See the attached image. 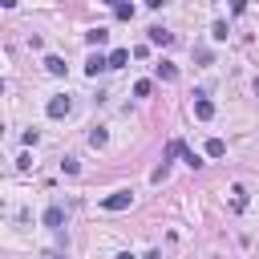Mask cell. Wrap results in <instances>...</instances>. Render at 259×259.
Masks as SVG:
<instances>
[{
  "label": "cell",
  "mask_w": 259,
  "mask_h": 259,
  "mask_svg": "<svg viewBox=\"0 0 259 259\" xmlns=\"http://www.w3.org/2000/svg\"><path fill=\"white\" fill-rule=\"evenodd\" d=\"M45 109H49V117H65V113L73 109V97H69V93H57V97H49Z\"/></svg>",
  "instance_id": "1"
},
{
  "label": "cell",
  "mask_w": 259,
  "mask_h": 259,
  "mask_svg": "<svg viewBox=\"0 0 259 259\" xmlns=\"http://www.w3.org/2000/svg\"><path fill=\"white\" fill-rule=\"evenodd\" d=\"M130 198H134L130 190H117V194H109V198H101V206H105V210H125V206H130Z\"/></svg>",
  "instance_id": "2"
},
{
  "label": "cell",
  "mask_w": 259,
  "mask_h": 259,
  "mask_svg": "<svg viewBox=\"0 0 259 259\" xmlns=\"http://www.w3.org/2000/svg\"><path fill=\"white\" fill-rule=\"evenodd\" d=\"M194 117H202V121H210V117H214V101L198 93V97H194Z\"/></svg>",
  "instance_id": "3"
},
{
  "label": "cell",
  "mask_w": 259,
  "mask_h": 259,
  "mask_svg": "<svg viewBox=\"0 0 259 259\" xmlns=\"http://www.w3.org/2000/svg\"><path fill=\"white\" fill-rule=\"evenodd\" d=\"M150 45H174V32H166L162 24H154L150 28Z\"/></svg>",
  "instance_id": "4"
},
{
  "label": "cell",
  "mask_w": 259,
  "mask_h": 259,
  "mask_svg": "<svg viewBox=\"0 0 259 259\" xmlns=\"http://www.w3.org/2000/svg\"><path fill=\"white\" fill-rule=\"evenodd\" d=\"M105 69H109V57H101V53H97V57H89V65H85V73H89V77H97V73H105Z\"/></svg>",
  "instance_id": "5"
},
{
  "label": "cell",
  "mask_w": 259,
  "mask_h": 259,
  "mask_svg": "<svg viewBox=\"0 0 259 259\" xmlns=\"http://www.w3.org/2000/svg\"><path fill=\"white\" fill-rule=\"evenodd\" d=\"M85 40H89L93 49H101V45L109 40V32H105V28H89V32H85Z\"/></svg>",
  "instance_id": "6"
},
{
  "label": "cell",
  "mask_w": 259,
  "mask_h": 259,
  "mask_svg": "<svg viewBox=\"0 0 259 259\" xmlns=\"http://www.w3.org/2000/svg\"><path fill=\"white\" fill-rule=\"evenodd\" d=\"M231 210H247V190H243V186L231 190Z\"/></svg>",
  "instance_id": "7"
},
{
  "label": "cell",
  "mask_w": 259,
  "mask_h": 259,
  "mask_svg": "<svg viewBox=\"0 0 259 259\" xmlns=\"http://www.w3.org/2000/svg\"><path fill=\"white\" fill-rule=\"evenodd\" d=\"M61 223H65V210L61 206H49L45 210V227H61Z\"/></svg>",
  "instance_id": "8"
},
{
  "label": "cell",
  "mask_w": 259,
  "mask_h": 259,
  "mask_svg": "<svg viewBox=\"0 0 259 259\" xmlns=\"http://www.w3.org/2000/svg\"><path fill=\"white\" fill-rule=\"evenodd\" d=\"M125 61H130V49H113L109 53V69H121Z\"/></svg>",
  "instance_id": "9"
},
{
  "label": "cell",
  "mask_w": 259,
  "mask_h": 259,
  "mask_svg": "<svg viewBox=\"0 0 259 259\" xmlns=\"http://www.w3.org/2000/svg\"><path fill=\"white\" fill-rule=\"evenodd\" d=\"M45 69H49L53 77H65V61H61V57H49V61H45Z\"/></svg>",
  "instance_id": "10"
},
{
  "label": "cell",
  "mask_w": 259,
  "mask_h": 259,
  "mask_svg": "<svg viewBox=\"0 0 259 259\" xmlns=\"http://www.w3.org/2000/svg\"><path fill=\"white\" fill-rule=\"evenodd\" d=\"M154 69H158V77H162V81H174V77H178V69H174L170 61H162V65H154Z\"/></svg>",
  "instance_id": "11"
},
{
  "label": "cell",
  "mask_w": 259,
  "mask_h": 259,
  "mask_svg": "<svg viewBox=\"0 0 259 259\" xmlns=\"http://www.w3.org/2000/svg\"><path fill=\"white\" fill-rule=\"evenodd\" d=\"M206 154H210V158H223V154H227L223 138H210V142H206Z\"/></svg>",
  "instance_id": "12"
},
{
  "label": "cell",
  "mask_w": 259,
  "mask_h": 259,
  "mask_svg": "<svg viewBox=\"0 0 259 259\" xmlns=\"http://www.w3.org/2000/svg\"><path fill=\"white\" fill-rule=\"evenodd\" d=\"M113 12H117V20H134V4H113Z\"/></svg>",
  "instance_id": "13"
},
{
  "label": "cell",
  "mask_w": 259,
  "mask_h": 259,
  "mask_svg": "<svg viewBox=\"0 0 259 259\" xmlns=\"http://www.w3.org/2000/svg\"><path fill=\"white\" fill-rule=\"evenodd\" d=\"M227 32H231V28H227V20H214V28H210V36H214V40H227Z\"/></svg>",
  "instance_id": "14"
},
{
  "label": "cell",
  "mask_w": 259,
  "mask_h": 259,
  "mask_svg": "<svg viewBox=\"0 0 259 259\" xmlns=\"http://www.w3.org/2000/svg\"><path fill=\"white\" fill-rule=\"evenodd\" d=\"M178 154H186V146H182V142H170V146H166V158H178Z\"/></svg>",
  "instance_id": "15"
},
{
  "label": "cell",
  "mask_w": 259,
  "mask_h": 259,
  "mask_svg": "<svg viewBox=\"0 0 259 259\" xmlns=\"http://www.w3.org/2000/svg\"><path fill=\"white\" fill-rule=\"evenodd\" d=\"M134 97H150V81H138L134 85Z\"/></svg>",
  "instance_id": "16"
},
{
  "label": "cell",
  "mask_w": 259,
  "mask_h": 259,
  "mask_svg": "<svg viewBox=\"0 0 259 259\" xmlns=\"http://www.w3.org/2000/svg\"><path fill=\"white\" fill-rule=\"evenodd\" d=\"M162 4H166V0H146V8H162Z\"/></svg>",
  "instance_id": "17"
},
{
  "label": "cell",
  "mask_w": 259,
  "mask_h": 259,
  "mask_svg": "<svg viewBox=\"0 0 259 259\" xmlns=\"http://www.w3.org/2000/svg\"><path fill=\"white\" fill-rule=\"evenodd\" d=\"M117 259H134V255H130V251H121V255H117Z\"/></svg>",
  "instance_id": "18"
},
{
  "label": "cell",
  "mask_w": 259,
  "mask_h": 259,
  "mask_svg": "<svg viewBox=\"0 0 259 259\" xmlns=\"http://www.w3.org/2000/svg\"><path fill=\"white\" fill-rule=\"evenodd\" d=\"M45 259H65V255H45Z\"/></svg>",
  "instance_id": "19"
},
{
  "label": "cell",
  "mask_w": 259,
  "mask_h": 259,
  "mask_svg": "<svg viewBox=\"0 0 259 259\" xmlns=\"http://www.w3.org/2000/svg\"><path fill=\"white\" fill-rule=\"evenodd\" d=\"M101 4H121V0H101Z\"/></svg>",
  "instance_id": "20"
}]
</instances>
